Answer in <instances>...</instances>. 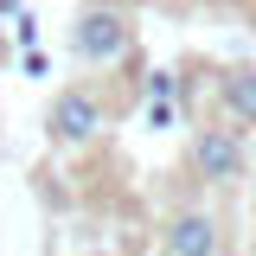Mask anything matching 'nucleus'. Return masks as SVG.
Wrapping results in <instances>:
<instances>
[{
    "instance_id": "obj_1",
    "label": "nucleus",
    "mask_w": 256,
    "mask_h": 256,
    "mask_svg": "<svg viewBox=\"0 0 256 256\" xmlns=\"http://www.w3.org/2000/svg\"><path fill=\"white\" fill-rule=\"evenodd\" d=\"M70 52L90 70H116L134 52V13H128V0H84L77 20H70Z\"/></svg>"
},
{
    "instance_id": "obj_2",
    "label": "nucleus",
    "mask_w": 256,
    "mask_h": 256,
    "mask_svg": "<svg viewBox=\"0 0 256 256\" xmlns=\"http://www.w3.org/2000/svg\"><path fill=\"white\" fill-rule=\"evenodd\" d=\"M109 134V96L96 90V84H64L52 102H45V141L64 148V154H77V148H90Z\"/></svg>"
},
{
    "instance_id": "obj_3",
    "label": "nucleus",
    "mask_w": 256,
    "mask_h": 256,
    "mask_svg": "<svg viewBox=\"0 0 256 256\" xmlns=\"http://www.w3.org/2000/svg\"><path fill=\"white\" fill-rule=\"evenodd\" d=\"M186 173L198 180V186H237V180L250 173V141H244L230 122L192 128V141H186Z\"/></svg>"
},
{
    "instance_id": "obj_4",
    "label": "nucleus",
    "mask_w": 256,
    "mask_h": 256,
    "mask_svg": "<svg viewBox=\"0 0 256 256\" xmlns=\"http://www.w3.org/2000/svg\"><path fill=\"white\" fill-rule=\"evenodd\" d=\"M160 256H224V224L212 212L186 205L160 224Z\"/></svg>"
},
{
    "instance_id": "obj_5",
    "label": "nucleus",
    "mask_w": 256,
    "mask_h": 256,
    "mask_svg": "<svg viewBox=\"0 0 256 256\" xmlns=\"http://www.w3.org/2000/svg\"><path fill=\"white\" fill-rule=\"evenodd\" d=\"M218 102H224V122L237 128V134H250L256 128V64H230L218 77Z\"/></svg>"
},
{
    "instance_id": "obj_6",
    "label": "nucleus",
    "mask_w": 256,
    "mask_h": 256,
    "mask_svg": "<svg viewBox=\"0 0 256 256\" xmlns=\"http://www.w3.org/2000/svg\"><path fill=\"white\" fill-rule=\"evenodd\" d=\"M141 96H148V102H173V96H180V77H173V70H148Z\"/></svg>"
},
{
    "instance_id": "obj_7",
    "label": "nucleus",
    "mask_w": 256,
    "mask_h": 256,
    "mask_svg": "<svg viewBox=\"0 0 256 256\" xmlns=\"http://www.w3.org/2000/svg\"><path fill=\"white\" fill-rule=\"evenodd\" d=\"M13 20H20V26H13V38H20V45H26V52H32V45H38V20H32L26 6H20V13H13Z\"/></svg>"
},
{
    "instance_id": "obj_8",
    "label": "nucleus",
    "mask_w": 256,
    "mask_h": 256,
    "mask_svg": "<svg viewBox=\"0 0 256 256\" xmlns=\"http://www.w3.org/2000/svg\"><path fill=\"white\" fill-rule=\"evenodd\" d=\"M148 122H154V128H173V102H148Z\"/></svg>"
}]
</instances>
